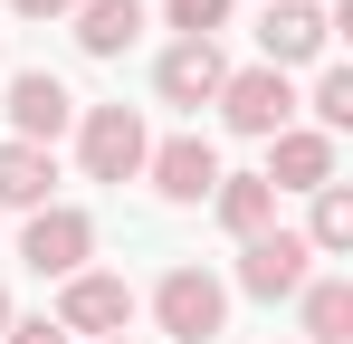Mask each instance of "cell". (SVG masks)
<instances>
[{
	"instance_id": "cell-1",
	"label": "cell",
	"mask_w": 353,
	"mask_h": 344,
	"mask_svg": "<svg viewBox=\"0 0 353 344\" xmlns=\"http://www.w3.org/2000/svg\"><path fill=\"white\" fill-rule=\"evenodd\" d=\"M153 316H163V335H172V344H210V335H220V316H230V287L210 278V268H172V278L153 287Z\"/></svg>"
},
{
	"instance_id": "cell-2",
	"label": "cell",
	"mask_w": 353,
	"mask_h": 344,
	"mask_svg": "<svg viewBox=\"0 0 353 344\" xmlns=\"http://www.w3.org/2000/svg\"><path fill=\"white\" fill-rule=\"evenodd\" d=\"M77 153H86V182H134L143 172V115L134 106H96L86 115V134H77Z\"/></svg>"
},
{
	"instance_id": "cell-3",
	"label": "cell",
	"mask_w": 353,
	"mask_h": 344,
	"mask_svg": "<svg viewBox=\"0 0 353 344\" xmlns=\"http://www.w3.org/2000/svg\"><path fill=\"white\" fill-rule=\"evenodd\" d=\"M305 229H258V239H239V287L248 296H296L305 287Z\"/></svg>"
},
{
	"instance_id": "cell-4",
	"label": "cell",
	"mask_w": 353,
	"mask_h": 344,
	"mask_svg": "<svg viewBox=\"0 0 353 344\" xmlns=\"http://www.w3.org/2000/svg\"><path fill=\"white\" fill-rule=\"evenodd\" d=\"M210 106L230 115L239 134H287L296 96H287V77H277V67H239V77H220V96H210Z\"/></svg>"
},
{
	"instance_id": "cell-5",
	"label": "cell",
	"mask_w": 353,
	"mask_h": 344,
	"mask_svg": "<svg viewBox=\"0 0 353 344\" xmlns=\"http://www.w3.org/2000/svg\"><path fill=\"white\" fill-rule=\"evenodd\" d=\"M58 325L67 335H124V325H134V287L124 278H96V268H77V278H67V296H58Z\"/></svg>"
},
{
	"instance_id": "cell-6",
	"label": "cell",
	"mask_w": 353,
	"mask_h": 344,
	"mask_svg": "<svg viewBox=\"0 0 353 344\" xmlns=\"http://www.w3.org/2000/svg\"><path fill=\"white\" fill-rule=\"evenodd\" d=\"M86 249H96V220H86V211H29L19 258H29L39 278H77V268H86Z\"/></svg>"
},
{
	"instance_id": "cell-7",
	"label": "cell",
	"mask_w": 353,
	"mask_h": 344,
	"mask_svg": "<svg viewBox=\"0 0 353 344\" xmlns=\"http://www.w3.org/2000/svg\"><path fill=\"white\" fill-rule=\"evenodd\" d=\"M67 115H77V96H67V86L48 77V67H29V77H10V124H19L10 144H39V153H48V144L67 134Z\"/></svg>"
},
{
	"instance_id": "cell-8",
	"label": "cell",
	"mask_w": 353,
	"mask_h": 344,
	"mask_svg": "<svg viewBox=\"0 0 353 344\" xmlns=\"http://www.w3.org/2000/svg\"><path fill=\"white\" fill-rule=\"evenodd\" d=\"M325 39H334V19H325L315 0H268V19H258V48H268V67H277V77H287L296 57H315Z\"/></svg>"
},
{
	"instance_id": "cell-9",
	"label": "cell",
	"mask_w": 353,
	"mask_h": 344,
	"mask_svg": "<svg viewBox=\"0 0 353 344\" xmlns=\"http://www.w3.org/2000/svg\"><path fill=\"white\" fill-rule=\"evenodd\" d=\"M143 172H153L163 201H210V191H220V153H210L201 134H172L163 153H143Z\"/></svg>"
},
{
	"instance_id": "cell-10",
	"label": "cell",
	"mask_w": 353,
	"mask_h": 344,
	"mask_svg": "<svg viewBox=\"0 0 353 344\" xmlns=\"http://www.w3.org/2000/svg\"><path fill=\"white\" fill-rule=\"evenodd\" d=\"M268 144H277V153H268V172H258V182H268V191H325V182H334V134H268Z\"/></svg>"
},
{
	"instance_id": "cell-11",
	"label": "cell",
	"mask_w": 353,
	"mask_h": 344,
	"mask_svg": "<svg viewBox=\"0 0 353 344\" xmlns=\"http://www.w3.org/2000/svg\"><path fill=\"white\" fill-rule=\"evenodd\" d=\"M220 77H230V67H220V48H210V39H181V48L153 67V86H163L172 106H210V96H220Z\"/></svg>"
},
{
	"instance_id": "cell-12",
	"label": "cell",
	"mask_w": 353,
	"mask_h": 344,
	"mask_svg": "<svg viewBox=\"0 0 353 344\" xmlns=\"http://www.w3.org/2000/svg\"><path fill=\"white\" fill-rule=\"evenodd\" d=\"M143 29V0H77V48L86 57H124Z\"/></svg>"
},
{
	"instance_id": "cell-13",
	"label": "cell",
	"mask_w": 353,
	"mask_h": 344,
	"mask_svg": "<svg viewBox=\"0 0 353 344\" xmlns=\"http://www.w3.org/2000/svg\"><path fill=\"white\" fill-rule=\"evenodd\" d=\"M48 182H58V163L39 144H0V201L10 211H48Z\"/></svg>"
},
{
	"instance_id": "cell-14",
	"label": "cell",
	"mask_w": 353,
	"mask_h": 344,
	"mask_svg": "<svg viewBox=\"0 0 353 344\" xmlns=\"http://www.w3.org/2000/svg\"><path fill=\"white\" fill-rule=\"evenodd\" d=\"M210 201H220V220H230L239 239H258V229H277V191H268L258 172H220V191H210Z\"/></svg>"
},
{
	"instance_id": "cell-15",
	"label": "cell",
	"mask_w": 353,
	"mask_h": 344,
	"mask_svg": "<svg viewBox=\"0 0 353 344\" xmlns=\"http://www.w3.org/2000/svg\"><path fill=\"white\" fill-rule=\"evenodd\" d=\"M305 344H353V287L344 278H305Z\"/></svg>"
},
{
	"instance_id": "cell-16",
	"label": "cell",
	"mask_w": 353,
	"mask_h": 344,
	"mask_svg": "<svg viewBox=\"0 0 353 344\" xmlns=\"http://www.w3.org/2000/svg\"><path fill=\"white\" fill-rule=\"evenodd\" d=\"M305 249H353V191H344V182L315 191V229H305Z\"/></svg>"
},
{
	"instance_id": "cell-17",
	"label": "cell",
	"mask_w": 353,
	"mask_h": 344,
	"mask_svg": "<svg viewBox=\"0 0 353 344\" xmlns=\"http://www.w3.org/2000/svg\"><path fill=\"white\" fill-rule=\"evenodd\" d=\"M315 115H325V134H344V124H353V77H344V67L315 77Z\"/></svg>"
},
{
	"instance_id": "cell-18",
	"label": "cell",
	"mask_w": 353,
	"mask_h": 344,
	"mask_svg": "<svg viewBox=\"0 0 353 344\" xmlns=\"http://www.w3.org/2000/svg\"><path fill=\"white\" fill-rule=\"evenodd\" d=\"M220 19H230V0H172V29H181V39H210Z\"/></svg>"
},
{
	"instance_id": "cell-19",
	"label": "cell",
	"mask_w": 353,
	"mask_h": 344,
	"mask_svg": "<svg viewBox=\"0 0 353 344\" xmlns=\"http://www.w3.org/2000/svg\"><path fill=\"white\" fill-rule=\"evenodd\" d=\"M10 344H67V325H48V316H29V325H10Z\"/></svg>"
},
{
	"instance_id": "cell-20",
	"label": "cell",
	"mask_w": 353,
	"mask_h": 344,
	"mask_svg": "<svg viewBox=\"0 0 353 344\" xmlns=\"http://www.w3.org/2000/svg\"><path fill=\"white\" fill-rule=\"evenodd\" d=\"M19 19H58V10H77V0H10Z\"/></svg>"
},
{
	"instance_id": "cell-21",
	"label": "cell",
	"mask_w": 353,
	"mask_h": 344,
	"mask_svg": "<svg viewBox=\"0 0 353 344\" xmlns=\"http://www.w3.org/2000/svg\"><path fill=\"white\" fill-rule=\"evenodd\" d=\"M0 335H10V296H0Z\"/></svg>"
},
{
	"instance_id": "cell-22",
	"label": "cell",
	"mask_w": 353,
	"mask_h": 344,
	"mask_svg": "<svg viewBox=\"0 0 353 344\" xmlns=\"http://www.w3.org/2000/svg\"><path fill=\"white\" fill-rule=\"evenodd\" d=\"M105 344H124V335H105Z\"/></svg>"
}]
</instances>
